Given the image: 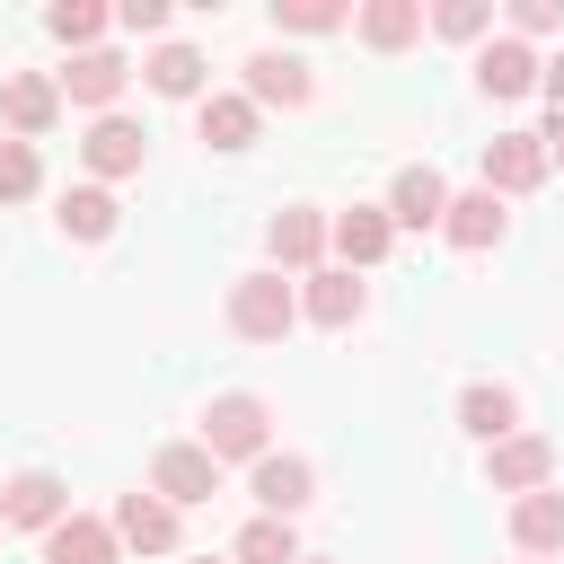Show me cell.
<instances>
[{
    "instance_id": "cell-1",
    "label": "cell",
    "mask_w": 564,
    "mask_h": 564,
    "mask_svg": "<svg viewBox=\"0 0 564 564\" xmlns=\"http://www.w3.org/2000/svg\"><path fill=\"white\" fill-rule=\"evenodd\" d=\"M291 326H300V291H291L273 264L229 282V335H247V344H282Z\"/></svg>"
},
{
    "instance_id": "cell-2",
    "label": "cell",
    "mask_w": 564,
    "mask_h": 564,
    "mask_svg": "<svg viewBox=\"0 0 564 564\" xmlns=\"http://www.w3.org/2000/svg\"><path fill=\"white\" fill-rule=\"evenodd\" d=\"M203 449H212V458H247V467H256V458L273 449V405H264V397H247V388L212 397V405H203Z\"/></svg>"
},
{
    "instance_id": "cell-3",
    "label": "cell",
    "mask_w": 564,
    "mask_h": 564,
    "mask_svg": "<svg viewBox=\"0 0 564 564\" xmlns=\"http://www.w3.org/2000/svg\"><path fill=\"white\" fill-rule=\"evenodd\" d=\"M238 70H247V88H238V97H247L256 115H264V106H282V115H300V106L317 97V70H308L300 53H273V44H264V53H247Z\"/></svg>"
},
{
    "instance_id": "cell-4",
    "label": "cell",
    "mask_w": 564,
    "mask_h": 564,
    "mask_svg": "<svg viewBox=\"0 0 564 564\" xmlns=\"http://www.w3.org/2000/svg\"><path fill=\"white\" fill-rule=\"evenodd\" d=\"M150 494H159L167 511H185V502H212V494H220V458H212L203 441H167V449L150 458Z\"/></svg>"
},
{
    "instance_id": "cell-5",
    "label": "cell",
    "mask_w": 564,
    "mask_h": 564,
    "mask_svg": "<svg viewBox=\"0 0 564 564\" xmlns=\"http://www.w3.org/2000/svg\"><path fill=\"white\" fill-rule=\"evenodd\" d=\"M247 494L264 502V520H300V511L317 502V467H308V458H291V449H264V458H256V476H247Z\"/></svg>"
},
{
    "instance_id": "cell-6",
    "label": "cell",
    "mask_w": 564,
    "mask_h": 564,
    "mask_svg": "<svg viewBox=\"0 0 564 564\" xmlns=\"http://www.w3.org/2000/svg\"><path fill=\"white\" fill-rule=\"evenodd\" d=\"M53 520H70V485L53 467H18L0 485V529H53Z\"/></svg>"
},
{
    "instance_id": "cell-7",
    "label": "cell",
    "mask_w": 564,
    "mask_h": 564,
    "mask_svg": "<svg viewBox=\"0 0 564 564\" xmlns=\"http://www.w3.org/2000/svg\"><path fill=\"white\" fill-rule=\"evenodd\" d=\"M123 79H132V62H123L115 44H97V53H70V70H53V88H62L70 106H88V115H115Z\"/></svg>"
},
{
    "instance_id": "cell-8",
    "label": "cell",
    "mask_w": 564,
    "mask_h": 564,
    "mask_svg": "<svg viewBox=\"0 0 564 564\" xmlns=\"http://www.w3.org/2000/svg\"><path fill=\"white\" fill-rule=\"evenodd\" d=\"M79 159H88V185H106V176H141L150 132H141L132 115H97V123H88V141H79Z\"/></svg>"
},
{
    "instance_id": "cell-9",
    "label": "cell",
    "mask_w": 564,
    "mask_h": 564,
    "mask_svg": "<svg viewBox=\"0 0 564 564\" xmlns=\"http://www.w3.org/2000/svg\"><path fill=\"white\" fill-rule=\"evenodd\" d=\"M529 185H546V141L538 132H494L485 141V194L502 203V194H529Z\"/></svg>"
},
{
    "instance_id": "cell-10",
    "label": "cell",
    "mask_w": 564,
    "mask_h": 564,
    "mask_svg": "<svg viewBox=\"0 0 564 564\" xmlns=\"http://www.w3.org/2000/svg\"><path fill=\"white\" fill-rule=\"evenodd\" d=\"M264 247H273V273H317V256H326V212L282 203V212L264 220Z\"/></svg>"
},
{
    "instance_id": "cell-11",
    "label": "cell",
    "mask_w": 564,
    "mask_h": 564,
    "mask_svg": "<svg viewBox=\"0 0 564 564\" xmlns=\"http://www.w3.org/2000/svg\"><path fill=\"white\" fill-rule=\"evenodd\" d=\"M485 476H494V494H538V485H555V441L511 432V441L485 449Z\"/></svg>"
},
{
    "instance_id": "cell-12",
    "label": "cell",
    "mask_w": 564,
    "mask_h": 564,
    "mask_svg": "<svg viewBox=\"0 0 564 564\" xmlns=\"http://www.w3.org/2000/svg\"><path fill=\"white\" fill-rule=\"evenodd\" d=\"M53 115H62V88H53L44 70H9V79H0V123H9V141L53 132Z\"/></svg>"
},
{
    "instance_id": "cell-13",
    "label": "cell",
    "mask_w": 564,
    "mask_h": 564,
    "mask_svg": "<svg viewBox=\"0 0 564 564\" xmlns=\"http://www.w3.org/2000/svg\"><path fill=\"white\" fill-rule=\"evenodd\" d=\"M388 229H441V212H449V185H441V167H397V185H388Z\"/></svg>"
},
{
    "instance_id": "cell-14",
    "label": "cell",
    "mask_w": 564,
    "mask_h": 564,
    "mask_svg": "<svg viewBox=\"0 0 564 564\" xmlns=\"http://www.w3.org/2000/svg\"><path fill=\"white\" fill-rule=\"evenodd\" d=\"M326 247L344 256V273H361V264H379V256L397 247V229H388V212H379V203H352V212H335V220H326Z\"/></svg>"
},
{
    "instance_id": "cell-15",
    "label": "cell",
    "mask_w": 564,
    "mask_h": 564,
    "mask_svg": "<svg viewBox=\"0 0 564 564\" xmlns=\"http://www.w3.org/2000/svg\"><path fill=\"white\" fill-rule=\"evenodd\" d=\"M115 546H132V555H176V511H167L159 494H123V502H115Z\"/></svg>"
},
{
    "instance_id": "cell-16",
    "label": "cell",
    "mask_w": 564,
    "mask_h": 564,
    "mask_svg": "<svg viewBox=\"0 0 564 564\" xmlns=\"http://www.w3.org/2000/svg\"><path fill=\"white\" fill-rule=\"evenodd\" d=\"M511 546H520V555H564V494H555V485L511 494Z\"/></svg>"
},
{
    "instance_id": "cell-17",
    "label": "cell",
    "mask_w": 564,
    "mask_h": 564,
    "mask_svg": "<svg viewBox=\"0 0 564 564\" xmlns=\"http://www.w3.org/2000/svg\"><path fill=\"white\" fill-rule=\"evenodd\" d=\"M44 564H123V546H115V520H88V511L53 520V529H44Z\"/></svg>"
},
{
    "instance_id": "cell-18",
    "label": "cell",
    "mask_w": 564,
    "mask_h": 564,
    "mask_svg": "<svg viewBox=\"0 0 564 564\" xmlns=\"http://www.w3.org/2000/svg\"><path fill=\"white\" fill-rule=\"evenodd\" d=\"M476 88H485V97H529V88H538V53H529L520 35H494V44L476 53Z\"/></svg>"
},
{
    "instance_id": "cell-19",
    "label": "cell",
    "mask_w": 564,
    "mask_h": 564,
    "mask_svg": "<svg viewBox=\"0 0 564 564\" xmlns=\"http://www.w3.org/2000/svg\"><path fill=\"white\" fill-rule=\"evenodd\" d=\"M361 308H370V291H361L344 264H317V273H308V291H300V317H317V326H352Z\"/></svg>"
},
{
    "instance_id": "cell-20",
    "label": "cell",
    "mask_w": 564,
    "mask_h": 564,
    "mask_svg": "<svg viewBox=\"0 0 564 564\" xmlns=\"http://www.w3.org/2000/svg\"><path fill=\"white\" fill-rule=\"evenodd\" d=\"M441 238L449 247H467V256H485L494 238H502V203L476 185V194H449V212H441Z\"/></svg>"
},
{
    "instance_id": "cell-21",
    "label": "cell",
    "mask_w": 564,
    "mask_h": 564,
    "mask_svg": "<svg viewBox=\"0 0 564 564\" xmlns=\"http://www.w3.org/2000/svg\"><path fill=\"white\" fill-rule=\"evenodd\" d=\"M352 26H361V44H370V53H405V44L423 35V0H361V18H352Z\"/></svg>"
},
{
    "instance_id": "cell-22",
    "label": "cell",
    "mask_w": 564,
    "mask_h": 564,
    "mask_svg": "<svg viewBox=\"0 0 564 564\" xmlns=\"http://www.w3.org/2000/svg\"><path fill=\"white\" fill-rule=\"evenodd\" d=\"M194 123H203V141H212V150H247L264 115H256V106H247L238 88H212V97L194 106Z\"/></svg>"
},
{
    "instance_id": "cell-23",
    "label": "cell",
    "mask_w": 564,
    "mask_h": 564,
    "mask_svg": "<svg viewBox=\"0 0 564 564\" xmlns=\"http://www.w3.org/2000/svg\"><path fill=\"white\" fill-rule=\"evenodd\" d=\"M115 212H123V203H115L106 185H62V212H53V220H62V238L97 247V238H115Z\"/></svg>"
},
{
    "instance_id": "cell-24",
    "label": "cell",
    "mask_w": 564,
    "mask_h": 564,
    "mask_svg": "<svg viewBox=\"0 0 564 564\" xmlns=\"http://www.w3.org/2000/svg\"><path fill=\"white\" fill-rule=\"evenodd\" d=\"M458 423H467V432H476V441L494 449V441H511V432H520V397H511V388H485V379H476V388L458 397Z\"/></svg>"
},
{
    "instance_id": "cell-25",
    "label": "cell",
    "mask_w": 564,
    "mask_h": 564,
    "mask_svg": "<svg viewBox=\"0 0 564 564\" xmlns=\"http://www.w3.org/2000/svg\"><path fill=\"white\" fill-rule=\"evenodd\" d=\"M141 79H150L159 97H194V106H203V53H194V44H159V53L141 62Z\"/></svg>"
},
{
    "instance_id": "cell-26",
    "label": "cell",
    "mask_w": 564,
    "mask_h": 564,
    "mask_svg": "<svg viewBox=\"0 0 564 564\" xmlns=\"http://www.w3.org/2000/svg\"><path fill=\"white\" fill-rule=\"evenodd\" d=\"M229 564H300V538H291V520H247L238 529V546H229Z\"/></svg>"
},
{
    "instance_id": "cell-27",
    "label": "cell",
    "mask_w": 564,
    "mask_h": 564,
    "mask_svg": "<svg viewBox=\"0 0 564 564\" xmlns=\"http://www.w3.org/2000/svg\"><path fill=\"white\" fill-rule=\"evenodd\" d=\"M273 26L282 35H335V26H352V9L344 0H273Z\"/></svg>"
},
{
    "instance_id": "cell-28",
    "label": "cell",
    "mask_w": 564,
    "mask_h": 564,
    "mask_svg": "<svg viewBox=\"0 0 564 564\" xmlns=\"http://www.w3.org/2000/svg\"><path fill=\"white\" fill-rule=\"evenodd\" d=\"M44 26H53L70 53H97V35H106V9H97V0H53V9H44Z\"/></svg>"
},
{
    "instance_id": "cell-29",
    "label": "cell",
    "mask_w": 564,
    "mask_h": 564,
    "mask_svg": "<svg viewBox=\"0 0 564 564\" xmlns=\"http://www.w3.org/2000/svg\"><path fill=\"white\" fill-rule=\"evenodd\" d=\"M44 185V167H35V141H9L0 132V203H26Z\"/></svg>"
},
{
    "instance_id": "cell-30",
    "label": "cell",
    "mask_w": 564,
    "mask_h": 564,
    "mask_svg": "<svg viewBox=\"0 0 564 564\" xmlns=\"http://www.w3.org/2000/svg\"><path fill=\"white\" fill-rule=\"evenodd\" d=\"M432 26H441L449 44H476V35L494 26V9H485V0H441V9H432Z\"/></svg>"
},
{
    "instance_id": "cell-31",
    "label": "cell",
    "mask_w": 564,
    "mask_h": 564,
    "mask_svg": "<svg viewBox=\"0 0 564 564\" xmlns=\"http://www.w3.org/2000/svg\"><path fill=\"white\" fill-rule=\"evenodd\" d=\"M115 26H123V35H167V0H123Z\"/></svg>"
},
{
    "instance_id": "cell-32",
    "label": "cell",
    "mask_w": 564,
    "mask_h": 564,
    "mask_svg": "<svg viewBox=\"0 0 564 564\" xmlns=\"http://www.w3.org/2000/svg\"><path fill=\"white\" fill-rule=\"evenodd\" d=\"M555 26H564L555 0H520V9H511V35H520V44H529V35H555Z\"/></svg>"
},
{
    "instance_id": "cell-33",
    "label": "cell",
    "mask_w": 564,
    "mask_h": 564,
    "mask_svg": "<svg viewBox=\"0 0 564 564\" xmlns=\"http://www.w3.org/2000/svg\"><path fill=\"white\" fill-rule=\"evenodd\" d=\"M538 88H546V97H555V115H564V53H555V62H538Z\"/></svg>"
},
{
    "instance_id": "cell-34",
    "label": "cell",
    "mask_w": 564,
    "mask_h": 564,
    "mask_svg": "<svg viewBox=\"0 0 564 564\" xmlns=\"http://www.w3.org/2000/svg\"><path fill=\"white\" fill-rule=\"evenodd\" d=\"M538 141H546V167H564V115H555V123H546Z\"/></svg>"
},
{
    "instance_id": "cell-35",
    "label": "cell",
    "mask_w": 564,
    "mask_h": 564,
    "mask_svg": "<svg viewBox=\"0 0 564 564\" xmlns=\"http://www.w3.org/2000/svg\"><path fill=\"white\" fill-rule=\"evenodd\" d=\"M520 564H564V555H520Z\"/></svg>"
},
{
    "instance_id": "cell-36",
    "label": "cell",
    "mask_w": 564,
    "mask_h": 564,
    "mask_svg": "<svg viewBox=\"0 0 564 564\" xmlns=\"http://www.w3.org/2000/svg\"><path fill=\"white\" fill-rule=\"evenodd\" d=\"M194 564H229V555H194Z\"/></svg>"
},
{
    "instance_id": "cell-37",
    "label": "cell",
    "mask_w": 564,
    "mask_h": 564,
    "mask_svg": "<svg viewBox=\"0 0 564 564\" xmlns=\"http://www.w3.org/2000/svg\"><path fill=\"white\" fill-rule=\"evenodd\" d=\"M300 564H326V555H300Z\"/></svg>"
}]
</instances>
